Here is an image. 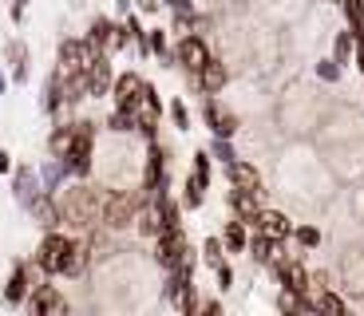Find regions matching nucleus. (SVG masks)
<instances>
[{
  "mask_svg": "<svg viewBox=\"0 0 364 316\" xmlns=\"http://www.w3.org/2000/svg\"><path fill=\"white\" fill-rule=\"evenodd\" d=\"M103 198L107 190L91 186L87 178H75V186H60L55 190V202H60V226L75 229V234H87L103 222Z\"/></svg>",
  "mask_w": 364,
  "mask_h": 316,
  "instance_id": "1",
  "label": "nucleus"
},
{
  "mask_svg": "<svg viewBox=\"0 0 364 316\" xmlns=\"http://www.w3.org/2000/svg\"><path fill=\"white\" fill-rule=\"evenodd\" d=\"M95 138H100V123L72 119V146L60 158L68 178H91V170H95Z\"/></svg>",
  "mask_w": 364,
  "mask_h": 316,
  "instance_id": "2",
  "label": "nucleus"
},
{
  "mask_svg": "<svg viewBox=\"0 0 364 316\" xmlns=\"http://www.w3.org/2000/svg\"><path fill=\"white\" fill-rule=\"evenodd\" d=\"M146 202L143 186L139 190H107V198H103V222L100 229H131L135 226V214L139 206Z\"/></svg>",
  "mask_w": 364,
  "mask_h": 316,
  "instance_id": "3",
  "label": "nucleus"
},
{
  "mask_svg": "<svg viewBox=\"0 0 364 316\" xmlns=\"http://www.w3.org/2000/svg\"><path fill=\"white\" fill-rule=\"evenodd\" d=\"M68 245H72V234H64V229H44V237H40V245H36V257H32L40 277H60Z\"/></svg>",
  "mask_w": 364,
  "mask_h": 316,
  "instance_id": "4",
  "label": "nucleus"
},
{
  "mask_svg": "<svg viewBox=\"0 0 364 316\" xmlns=\"http://www.w3.org/2000/svg\"><path fill=\"white\" fill-rule=\"evenodd\" d=\"M87 40L100 48V52H107V55L131 48L127 28H123V20H115V16H95V20H91V24H87Z\"/></svg>",
  "mask_w": 364,
  "mask_h": 316,
  "instance_id": "5",
  "label": "nucleus"
},
{
  "mask_svg": "<svg viewBox=\"0 0 364 316\" xmlns=\"http://www.w3.org/2000/svg\"><path fill=\"white\" fill-rule=\"evenodd\" d=\"M210 55H214V52H210V44H206L202 32H186V36L174 40V67H182L191 80L202 72V63H206Z\"/></svg>",
  "mask_w": 364,
  "mask_h": 316,
  "instance_id": "6",
  "label": "nucleus"
},
{
  "mask_svg": "<svg viewBox=\"0 0 364 316\" xmlns=\"http://www.w3.org/2000/svg\"><path fill=\"white\" fill-rule=\"evenodd\" d=\"M80 75H83V83H87V99H103V95H111V83H115V63H111L107 52L95 48Z\"/></svg>",
  "mask_w": 364,
  "mask_h": 316,
  "instance_id": "7",
  "label": "nucleus"
},
{
  "mask_svg": "<svg viewBox=\"0 0 364 316\" xmlns=\"http://www.w3.org/2000/svg\"><path fill=\"white\" fill-rule=\"evenodd\" d=\"M186 253H191V241H186V234H182V226H178V229H163V234L155 237L151 257H155V265L166 273V269H178Z\"/></svg>",
  "mask_w": 364,
  "mask_h": 316,
  "instance_id": "8",
  "label": "nucleus"
},
{
  "mask_svg": "<svg viewBox=\"0 0 364 316\" xmlns=\"http://www.w3.org/2000/svg\"><path fill=\"white\" fill-rule=\"evenodd\" d=\"M24 308L32 316H64L68 312V297L60 293V285H48V280H36L32 293H28Z\"/></svg>",
  "mask_w": 364,
  "mask_h": 316,
  "instance_id": "9",
  "label": "nucleus"
},
{
  "mask_svg": "<svg viewBox=\"0 0 364 316\" xmlns=\"http://www.w3.org/2000/svg\"><path fill=\"white\" fill-rule=\"evenodd\" d=\"M159 123H163V95H159V87L151 83L146 95L135 107V135H143L146 143H151V138H159Z\"/></svg>",
  "mask_w": 364,
  "mask_h": 316,
  "instance_id": "10",
  "label": "nucleus"
},
{
  "mask_svg": "<svg viewBox=\"0 0 364 316\" xmlns=\"http://www.w3.org/2000/svg\"><path fill=\"white\" fill-rule=\"evenodd\" d=\"M91 52H95V44L87 36H68L55 48V67L64 75H75V72H83V63L91 60Z\"/></svg>",
  "mask_w": 364,
  "mask_h": 316,
  "instance_id": "11",
  "label": "nucleus"
},
{
  "mask_svg": "<svg viewBox=\"0 0 364 316\" xmlns=\"http://www.w3.org/2000/svg\"><path fill=\"white\" fill-rule=\"evenodd\" d=\"M146 87H151V80H143L139 72H115V83H111V99H115V107L135 111L139 99L146 95Z\"/></svg>",
  "mask_w": 364,
  "mask_h": 316,
  "instance_id": "12",
  "label": "nucleus"
},
{
  "mask_svg": "<svg viewBox=\"0 0 364 316\" xmlns=\"http://www.w3.org/2000/svg\"><path fill=\"white\" fill-rule=\"evenodd\" d=\"M36 265L32 261H16L12 265V273H9V280H4V305H12V308H20L28 300V293H32V285H36Z\"/></svg>",
  "mask_w": 364,
  "mask_h": 316,
  "instance_id": "13",
  "label": "nucleus"
},
{
  "mask_svg": "<svg viewBox=\"0 0 364 316\" xmlns=\"http://www.w3.org/2000/svg\"><path fill=\"white\" fill-rule=\"evenodd\" d=\"M202 123H206L218 138H234V135H237V126H242L234 111H226L218 99H214V95H202Z\"/></svg>",
  "mask_w": 364,
  "mask_h": 316,
  "instance_id": "14",
  "label": "nucleus"
},
{
  "mask_svg": "<svg viewBox=\"0 0 364 316\" xmlns=\"http://www.w3.org/2000/svg\"><path fill=\"white\" fill-rule=\"evenodd\" d=\"M40 194H48V190H44V182H40L36 166H16V174H12V198H16V206L28 209Z\"/></svg>",
  "mask_w": 364,
  "mask_h": 316,
  "instance_id": "15",
  "label": "nucleus"
},
{
  "mask_svg": "<svg viewBox=\"0 0 364 316\" xmlns=\"http://www.w3.org/2000/svg\"><path fill=\"white\" fill-rule=\"evenodd\" d=\"M91 257H95V249H91L87 234H75V237H72V245H68V253H64L60 277H83V273L91 269Z\"/></svg>",
  "mask_w": 364,
  "mask_h": 316,
  "instance_id": "16",
  "label": "nucleus"
},
{
  "mask_svg": "<svg viewBox=\"0 0 364 316\" xmlns=\"http://www.w3.org/2000/svg\"><path fill=\"white\" fill-rule=\"evenodd\" d=\"M64 107H68V75L60 67H52V75L44 80V91H40V111L55 119Z\"/></svg>",
  "mask_w": 364,
  "mask_h": 316,
  "instance_id": "17",
  "label": "nucleus"
},
{
  "mask_svg": "<svg viewBox=\"0 0 364 316\" xmlns=\"http://www.w3.org/2000/svg\"><path fill=\"white\" fill-rule=\"evenodd\" d=\"M226 178L234 190H246V194H257L262 198L265 190H262V170H257L254 163H246V158H234V163L226 166Z\"/></svg>",
  "mask_w": 364,
  "mask_h": 316,
  "instance_id": "18",
  "label": "nucleus"
},
{
  "mask_svg": "<svg viewBox=\"0 0 364 316\" xmlns=\"http://www.w3.org/2000/svg\"><path fill=\"white\" fill-rule=\"evenodd\" d=\"M226 80H230V67L218 60V55H210V60L202 63V72L194 75V87H198L202 95H218V91L226 87Z\"/></svg>",
  "mask_w": 364,
  "mask_h": 316,
  "instance_id": "19",
  "label": "nucleus"
},
{
  "mask_svg": "<svg viewBox=\"0 0 364 316\" xmlns=\"http://www.w3.org/2000/svg\"><path fill=\"white\" fill-rule=\"evenodd\" d=\"M254 229H257V234H265V237H273V241H285V237H293V222L282 214V209H257Z\"/></svg>",
  "mask_w": 364,
  "mask_h": 316,
  "instance_id": "20",
  "label": "nucleus"
},
{
  "mask_svg": "<svg viewBox=\"0 0 364 316\" xmlns=\"http://www.w3.org/2000/svg\"><path fill=\"white\" fill-rule=\"evenodd\" d=\"M24 214L32 217L40 229H60V202H55V194H40Z\"/></svg>",
  "mask_w": 364,
  "mask_h": 316,
  "instance_id": "21",
  "label": "nucleus"
},
{
  "mask_svg": "<svg viewBox=\"0 0 364 316\" xmlns=\"http://www.w3.org/2000/svg\"><path fill=\"white\" fill-rule=\"evenodd\" d=\"M4 60H9L12 83H28L32 67H28V44H24V40H9V44H4Z\"/></svg>",
  "mask_w": 364,
  "mask_h": 316,
  "instance_id": "22",
  "label": "nucleus"
},
{
  "mask_svg": "<svg viewBox=\"0 0 364 316\" xmlns=\"http://www.w3.org/2000/svg\"><path fill=\"white\" fill-rule=\"evenodd\" d=\"M135 234H139V237H151V241L163 234V217H159L155 198H146L143 206H139V214H135Z\"/></svg>",
  "mask_w": 364,
  "mask_h": 316,
  "instance_id": "23",
  "label": "nucleus"
},
{
  "mask_svg": "<svg viewBox=\"0 0 364 316\" xmlns=\"http://www.w3.org/2000/svg\"><path fill=\"white\" fill-rule=\"evenodd\" d=\"M146 55H155L163 67H174V44L166 28H146Z\"/></svg>",
  "mask_w": 364,
  "mask_h": 316,
  "instance_id": "24",
  "label": "nucleus"
},
{
  "mask_svg": "<svg viewBox=\"0 0 364 316\" xmlns=\"http://www.w3.org/2000/svg\"><path fill=\"white\" fill-rule=\"evenodd\" d=\"M206 190H210V178H202V174H186V182H182V209H202V202H206Z\"/></svg>",
  "mask_w": 364,
  "mask_h": 316,
  "instance_id": "25",
  "label": "nucleus"
},
{
  "mask_svg": "<svg viewBox=\"0 0 364 316\" xmlns=\"http://www.w3.org/2000/svg\"><path fill=\"white\" fill-rule=\"evenodd\" d=\"M277 245H282V241H273V237H265V234H257V229H254V234H250L246 253L254 257L257 265H273L277 257H282V253H277Z\"/></svg>",
  "mask_w": 364,
  "mask_h": 316,
  "instance_id": "26",
  "label": "nucleus"
},
{
  "mask_svg": "<svg viewBox=\"0 0 364 316\" xmlns=\"http://www.w3.org/2000/svg\"><path fill=\"white\" fill-rule=\"evenodd\" d=\"M222 245H226V253H246L250 226L242 222V217H230V222H226V229H222Z\"/></svg>",
  "mask_w": 364,
  "mask_h": 316,
  "instance_id": "27",
  "label": "nucleus"
},
{
  "mask_svg": "<svg viewBox=\"0 0 364 316\" xmlns=\"http://www.w3.org/2000/svg\"><path fill=\"white\" fill-rule=\"evenodd\" d=\"M68 146H72V119H55L52 135H48V154L52 158H64Z\"/></svg>",
  "mask_w": 364,
  "mask_h": 316,
  "instance_id": "28",
  "label": "nucleus"
},
{
  "mask_svg": "<svg viewBox=\"0 0 364 316\" xmlns=\"http://www.w3.org/2000/svg\"><path fill=\"white\" fill-rule=\"evenodd\" d=\"M155 206H159V217H163V229L182 226V202L171 198V190H166V194H155Z\"/></svg>",
  "mask_w": 364,
  "mask_h": 316,
  "instance_id": "29",
  "label": "nucleus"
},
{
  "mask_svg": "<svg viewBox=\"0 0 364 316\" xmlns=\"http://www.w3.org/2000/svg\"><path fill=\"white\" fill-rule=\"evenodd\" d=\"M40 182H44L48 194H55V190H60V186L68 182L64 163H60V158H48V163H40Z\"/></svg>",
  "mask_w": 364,
  "mask_h": 316,
  "instance_id": "30",
  "label": "nucleus"
},
{
  "mask_svg": "<svg viewBox=\"0 0 364 316\" xmlns=\"http://www.w3.org/2000/svg\"><path fill=\"white\" fill-rule=\"evenodd\" d=\"M103 126H107L111 135H119V138H123V135H135V111L115 107V111L107 115V123H103Z\"/></svg>",
  "mask_w": 364,
  "mask_h": 316,
  "instance_id": "31",
  "label": "nucleus"
},
{
  "mask_svg": "<svg viewBox=\"0 0 364 316\" xmlns=\"http://www.w3.org/2000/svg\"><path fill=\"white\" fill-rule=\"evenodd\" d=\"M313 305H317V312H328V316H345L348 305L337 297V293H328V289H317L313 293Z\"/></svg>",
  "mask_w": 364,
  "mask_h": 316,
  "instance_id": "32",
  "label": "nucleus"
},
{
  "mask_svg": "<svg viewBox=\"0 0 364 316\" xmlns=\"http://www.w3.org/2000/svg\"><path fill=\"white\" fill-rule=\"evenodd\" d=\"M356 52V32L348 28V32H337V40H333V60L337 63H348Z\"/></svg>",
  "mask_w": 364,
  "mask_h": 316,
  "instance_id": "33",
  "label": "nucleus"
},
{
  "mask_svg": "<svg viewBox=\"0 0 364 316\" xmlns=\"http://www.w3.org/2000/svg\"><path fill=\"white\" fill-rule=\"evenodd\" d=\"M198 253H202V261H206L210 269H214V265H222V261H226V245H222V237H206Z\"/></svg>",
  "mask_w": 364,
  "mask_h": 316,
  "instance_id": "34",
  "label": "nucleus"
},
{
  "mask_svg": "<svg viewBox=\"0 0 364 316\" xmlns=\"http://www.w3.org/2000/svg\"><path fill=\"white\" fill-rule=\"evenodd\" d=\"M210 158H218L222 166H230L237 158V151H234V138H218L214 135V143H210Z\"/></svg>",
  "mask_w": 364,
  "mask_h": 316,
  "instance_id": "35",
  "label": "nucleus"
},
{
  "mask_svg": "<svg viewBox=\"0 0 364 316\" xmlns=\"http://www.w3.org/2000/svg\"><path fill=\"white\" fill-rule=\"evenodd\" d=\"M166 111H171V123H174V131H191V107H186V103H182V99H171V107H166Z\"/></svg>",
  "mask_w": 364,
  "mask_h": 316,
  "instance_id": "36",
  "label": "nucleus"
},
{
  "mask_svg": "<svg viewBox=\"0 0 364 316\" xmlns=\"http://www.w3.org/2000/svg\"><path fill=\"white\" fill-rule=\"evenodd\" d=\"M293 237H297L301 249H317L321 245V229L317 226H293Z\"/></svg>",
  "mask_w": 364,
  "mask_h": 316,
  "instance_id": "37",
  "label": "nucleus"
},
{
  "mask_svg": "<svg viewBox=\"0 0 364 316\" xmlns=\"http://www.w3.org/2000/svg\"><path fill=\"white\" fill-rule=\"evenodd\" d=\"M341 12H345L348 28H360L364 24V0H341Z\"/></svg>",
  "mask_w": 364,
  "mask_h": 316,
  "instance_id": "38",
  "label": "nucleus"
},
{
  "mask_svg": "<svg viewBox=\"0 0 364 316\" xmlns=\"http://www.w3.org/2000/svg\"><path fill=\"white\" fill-rule=\"evenodd\" d=\"M317 80L337 83V80H341V63H337V60H321V63H317Z\"/></svg>",
  "mask_w": 364,
  "mask_h": 316,
  "instance_id": "39",
  "label": "nucleus"
},
{
  "mask_svg": "<svg viewBox=\"0 0 364 316\" xmlns=\"http://www.w3.org/2000/svg\"><path fill=\"white\" fill-rule=\"evenodd\" d=\"M214 277H218V289L226 293L230 285H234V265L230 261H222V265H214Z\"/></svg>",
  "mask_w": 364,
  "mask_h": 316,
  "instance_id": "40",
  "label": "nucleus"
},
{
  "mask_svg": "<svg viewBox=\"0 0 364 316\" xmlns=\"http://www.w3.org/2000/svg\"><path fill=\"white\" fill-rule=\"evenodd\" d=\"M194 174H202V178H210V151H198L194 154V166H191Z\"/></svg>",
  "mask_w": 364,
  "mask_h": 316,
  "instance_id": "41",
  "label": "nucleus"
},
{
  "mask_svg": "<svg viewBox=\"0 0 364 316\" xmlns=\"http://www.w3.org/2000/svg\"><path fill=\"white\" fill-rule=\"evenodd\" d=\"M135 9H139V16H155L163 9V0H135Z\"/></svg>",
  "mask_w": 364,
  "mask_h": 316,
  "instance_id": "42",
  "label": "nucleus"
},
{
  "mask_svg": "<svg viewBox=\"0 0 364 316\" xmlns=\"http://www.w3.org/2000/svg\"><path fill=\"white\" fill-rule=\"evenodd\" d=\"M163 4H166L171 12H191V9H194V0H163Z\"/></svg>",
  "mask_w": 364,
  "mask_h": 316,
  "instance_id": "43",
  "label": "nucleus"
},
{
  "mask_svg": "<svg viewBox=\"0 0 364 316\" xmlns=\"http://www.w3.org/2000/svg\"><path fill=\"white\" fill-rule=\"evenodd\" d=\"M24 4H9V20H12V24H24Z\"/></svg>",
  "mask_w": 364,
  "mask_h": 316,
  "instance_id": "44",
  "label": "nucleus"
},
{
  "mask_svg": "<svg viewBox=\"0 0 364 316\" xmlns=\"http://www.w3.org/2000/svg\"><path fill=\"white\" fill-rule=\"evenodd\" d=\"M131 9H135V0H115V20H123Z\"/></svg>",
  "mask_w": 364,
  "mask_h": 316,
  "instance_id": "45",
  "label": "nucleus"
},
{
  "mask_svg": "<svg viewBox=\"0 0 364 316\" xmlns=\"http://www.w3.org/2000/svg\"><path fill=\"white\" fill-rule=\"evenodd\" d=\"M198 312H206V316H218V312H222V305H218V300H202V305H198Z\"/></svg>",
  "mask_w": 364,
  "mask_h": 316,
  "instance_id": "46",
  "label": "nucleus"
},
{
  "mask_svg": "<svg viewBox=\"0 0 364 316\" xmlns=\"http://www.w3.org/2000/svg\"><path fill=\"white\" fill-rule=\"evenodd\" d=\"M9 170H12V154L4 151V146H0V178H4V174H9Z\"/></svg>",
  "mask_w": 364,
  "mask_h": 316,
  "instance_id": "47",
  "label": "nucleus"
},
{
  "mask_svg": "<svg viewBox=\"0 0 364 316\" xmlns=\"http://www.w3.org/2000/svg\"><path fill=\"white\" fill-rule=\"evenodd\" d=\"M9 83H12V75L4 72V63H0V99H4V91H9Z\"/></svg>",
  "mask_w": 364,
  "mask_h": 316,
  "instance_id": "48",
  "label": "nucleus"
},
{
  "mask_svg": "<svg viewBox=\"0 0 364 316\" xmlns=\"http://www.w3.org/2000/svg\"><path fill=\"white\" fill-rule=\"evenodd\" d=\"M356 67H360V75H364V40H356Z\"/></svg>",
  "mask_w": 364,
  "mask_h": 316,
  "instance_id": "49",
  "label": "nucleus"
},
{
  "mask_svg": "<svg viewBox=\"0 0 364 316\" xmlns=\"http://www.w3.org/2000/svg\"><path fill=\"white\" fill-rule=\"evenodd\" d=\"M12 4H24V9H32V4H36V0H12Z\"/></svg>",
  "mask_w": 364,
  "mask_h": 316,
  "instance_id": "50",
  "label": "nucleus"
},
{
  "mask_svg": "<svg viewBox=\"0 0 364 316\" xmlns=\"http://www.w3.org/2000/svg\"><path fill=\"white\" fill-rule=\"evenodd\" d=\"M333 4H341V0H333Z\"/></svg>",
  "mask_w": 364,
  "mask_h": 316,
  "instance_id": "51",
  "label": "nucleus"
},
{
  "mask_svg": "<svg viewBox=\"0 0 364 316\" xmlns=\"http://www.w3.org/2000/svg\"><path fill=\"white\" fill-rule=\"evenodd\" d=\"M100 4H103V0H100Z\"/></svg>",
  "mask_w": 364,
  "mask_h": 316,
  "instance_id": "52",
  "label": "nucleus"
}]
</instances>
